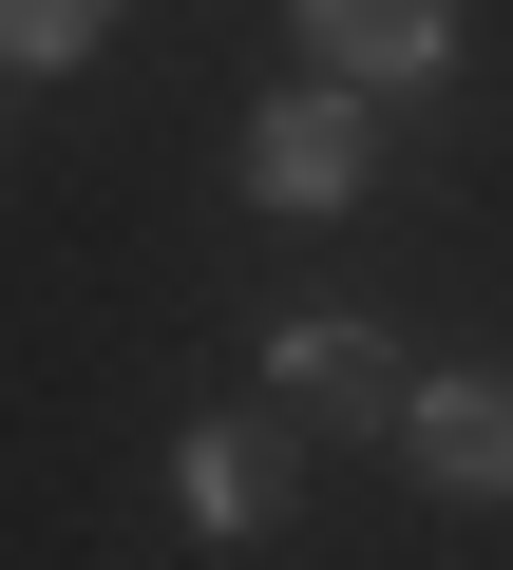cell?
I'll return each mask as SVG.
<instances>
[{"mask_svg":"<svg viewBox=\"0 0 513 570\" xmlns=\"http://www.w3.org/2000/svg\"><path fill=\"white\" fill-rule=\"evenodd\" d=\"M362 153H381V96L362 77H305V96H267L247 115V209H362Z\"/></svg>","mask_w":513,"mask_h":570,"instance_id":"1","label":"cell"},{"mask_svg":"<svg viewBox=\"0 0 513 570\" xmlns=\"http://www.w3.org/2000/svg\"><path fill=\"white\" fill-rule=\"evenodd\" d=\"M267 400H286L305 438H399L418 362H399L381 324H286V343H267Z\"/></svg>","mask_w":513,"mask_h":570,"instance_id":"2","label":"cell"},{"mask_svg":"<svg viewBox=\"0 0 513 570\" xmlns=\"http://www.w3.org/2000/svg\"><path fill=\"white\" fill-rule=\"evenodd\" d=\"M399 456H418L437 494H513V362H437V381L399 400Z\"/></svg>","mask_w":513,"mask_h":570,"instance_id":"3","label":"cell"},{"mask_svg":"<svg viewBox=\"0 0 513 570\" xmlns=\"http://www.w3.org/2000/svg\"><path fill=\"white\" fill-rule=\"evenodd\" d=\"M305 77H362V96L456 77V0H305Z\"/></svg>","mask_w":513,"mask_h":570,"instance_id":"4","label":"cell"},{"mask_svg":"<svg viewBox=\"0 0 513 570\" xmlns=\"http://www.w3.org/2000/svg\"><path fill=\"white\" fill-rule=\"evenodd\" d=\"M171 513H190V551H247V532H267V438L209 419V438L171 456Z\"/></svg>","mask_w":513,"mask_h":570,"instance_id":"5","label":"cell"},{"mask_svg":"<svg viewBox=\"0 0 513 570\" xmlns=\"http://www.w3.org/2000/svg\"><path fill=\"white\" fill-rule=\"evenodd\" d=\"M115 39V0H0V77H77Z\"/></svg>","mask_w":513,"mask_h":570,"instance_id":"6","label":"cell"}]
</instances>
